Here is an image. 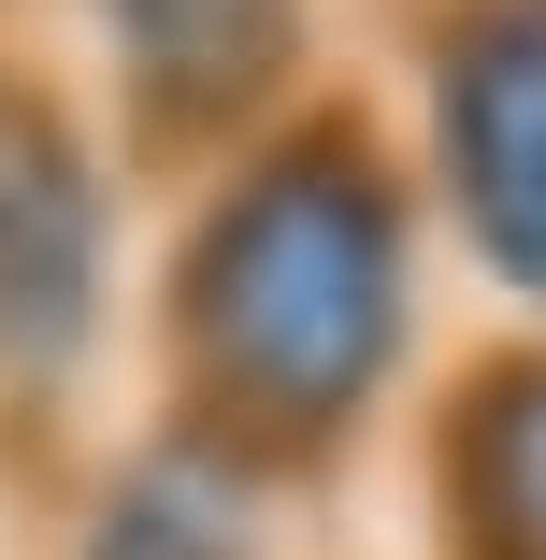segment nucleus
I'll return each mask as SVG.
<instances>
[{"label": "nucleus", "instance_id": "nucleus-1", "mask_svg": "<svg viewBox=\"0 0 546 560\" xmlns=\"http://www.w3.org/2000/svg\"><path fill=\"white\" fill-rule=\"evenodd\" d=\"M446 374V245L374 72L144 201L130 417L216 445L288 517L346 503Z\"/></svg>", "mask_w": 546, "mask_h": 560}, {"label": "nucleus", "instance_id": "nucleus-2", "mask_svg": "<svg viewBox=\"0 0 546 560\" xmlns=\"http://www.w3.org/2000/svg\"><path fill=\"white\" fill-rule=\"evenodd\" d=\"M144 173L44 72L0 159V475H58L130 417V316H144Z\"/></svg>", "mask_w": 546, "mask_h": 560}, {"label": "nucleus", "instance_id": "nucleus-3", "mask_svg": "<svg viewBox=\"0 0 546 560\" xmlns=\"http://www.w3.org/2000/svg\"><path fill=\"white\" fill-rule=\"evenodd\" d=\"M360 72L475 330H546V0H403Z\"/></svg>", "mask_w": 546, "mask_h": 560}, {"label": "nucleus", "instance_id": "nucleus-4", "mask_svg": "<svg viewBox=\"0 0 546 560\" xmlns=\"http://www.w3.org/2000/svg\"><path fill=\"white\" fill-rule=\"evenodd\" d=\"M30 44L144 187H187L201 159L360 86L374 15L360 0H44Z\"/></svg>", "mask_w": 546, "mask_h": 560}, {"label": "nucleus", "instance_id": "nucleus-5", "mask_svg": "<svg viewBox=\"0 0 546 560\" xmlns=\"http://www.w3.org/2000/svg\"><path fill=\"white\" fill-rule=\"evenodd\" d=\"M388 475L417 560H546V330H461Z\"/></svg>", "mask_w": 546, "mask_h": 560}, {"label": "nucleus", "instance_id": "nucleus-6", "mask_svg": "<svg viewBox=\"0 0 546 560\" xmlns=\"http://www.w3.org/2000/svg\"><path fill=\"white\" fill-rule=\"evenodd\" d=\"M288 546L302 517L159 417H116L86 460L30 489V560H288Z\"/></svg>", "mask_w": 546, "mask_h": 560}, {"label": "nucleus", "instance_id": "nucleus-7", "mask_svg": "<svg viewBox=\"0 0 546 560\" xmlns=\"http://www.w3.org/2000/svg\"><path fill=\"white\" fill-rule=\"evenodd\" d=\"M30 86H44V44L0 30V159H15V130H30Z\"/></svg>", "mask_w": 546, "mask_h": 560}, {"label": "nucleus", "instance_id": "nucleus-8", "mask_svg": "<svg viewBox=\"0 0 546 560\" xmlns=\"http://www.w3.org/2000/svg\"><path fill=\"white\" fill-rule=\"evenodd\" d=\"M30 15H44V0H0V30H30Z\"/></svg>", "mask_w": 546, "mask_h": 560}, {"label": "nucleus", "instance_id": "nucleus-9", "mask_svg": "<svg viewBox=\"0 0 546 560\" xmlns=\"http://www.w3.org/2000/svg\"><path fill=\"white\" fill-rule=\"evenodd\" d=\"M360 15H403V0H360Z\"/></svg>", "mask_w": 546, "mask_h": 560}]
</instances>
